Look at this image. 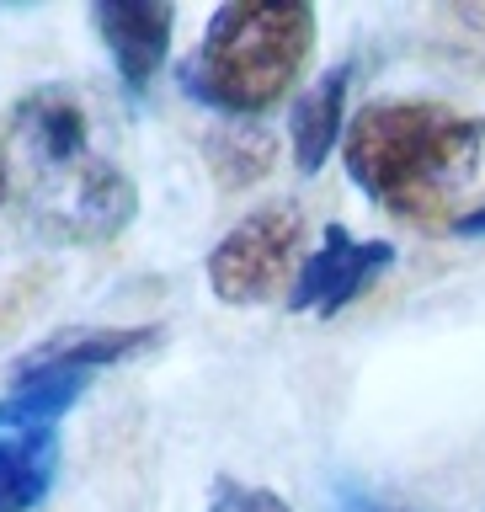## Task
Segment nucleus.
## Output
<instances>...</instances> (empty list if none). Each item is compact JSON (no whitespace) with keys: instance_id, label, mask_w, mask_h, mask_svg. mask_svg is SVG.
I'll return each mask as SVG.
<instances>
[{"instance_id":"12","label":"nucleus","mask_w":485,"mask_h":512,"mask_svg":"<svg viewBox=\"0 0 485 512\" xmlns=\"http://www.w3.org/2000/svg\"><path fill=\"white\" fill-rule=\"evenodd\" d=\"M208 160H214L224 187H246V182L272 171V134L262 123L230 128V134H219L214 144H208Z\"/></svg>"},{"instance_id":"16","label":"nucleus","mask_w":485,"mask_h":512,"mask_svg":"<svg viewBox=\"0 0 485 512\" xmlns=\"http://www.w3.org/2000/svg\"><path fill=\"white\" fill-rule=\"evenodd\" d=\"M0 198H6V155H0Z\"/></svg>"},{"instance_id":"2","label":"nucleus","mask_w":485,"mask_h":512,"mask_svg":"<svg viewBox=\"0 0 485 512\" xmlns=\"http://www.w3.org/2000/svg\"><path fill=\"white\" fill-rule=\"evenodd\" d=\"M315 48V6L304 0H235L219 6L203 48L187 64V91L198 102L262 118L278 107Z\"/></svg>"},{"instance_id":"15","label":"nucleus","mask_w":485,"mask_h":512,"mask_svg":"<svg viewBox=\"0 0 485 512\" xmlns=\"http://www.w3.org/2000/svg\"><path fill=\"white\" fill-rule=\"evenodd\" d=\"M454 230H459V235H485V208H475V214H459Z\"/></svg>"},{"instance_id":"10","label":"nucleus","mask_w":485,"mask_h":512,"mask_svg":"<svg viewBox=\"0 0 485 512\" xmlns=\"http://www.w3.org/2000/svg\"><path fill=\"white\" fill-rule=\"evenodd\" d=\"M347 80L352 70H326L294 107V160L299 171H320L342 139V112H347Z\"/></svg>"},{"instance_id":"3","label":"nucleus","mask_w":485,"mask_h":512,"mask_svg":"<svg viewBox=\"0 0 485 512\" xmlns=\"http://www.w3.org/2000/svg\"><path fill=\"white\" fill-rule=\"evenodd\" d=\"M304 251V219L288 203L246 214L208 256V288L224 304H267L294 288Z\"/></svg>"},{"instance_id":"9","label":"nucleus","mask_w":485,"mask_h":512,"mask_svg":"<svg viewBox=\"0 0 485 512\" xmlns=\"http://www.w3.org/2000/svg\"><path fill=\"white\" fill-rule=\"evenodd\" d=\"M155 326H134V331H59L54 342L32 347L16 374H43V368H70V374H96V368H112L123 358H134L155 342Z\"/></svg>"},{"instance_id":"5","label":"nucleus","mask_w":485,"mask_h":512,"mask_svg":"<svg viewBox=\"0 0 485 512\" xmlns=\"http://www.w3.org/2000/svg\"><path fill=\"white\" fill-rule=\"evenodd\" d=\"M70 182H64V198L48 203L43 230L54 240H75V246H91V240H112L134 219V182L118 176L107 160H80V166H64Z\"/></svg>"},{"instance_id":"8","label":"nucleus","mask_w":485,"mask_h":512,"mask_svg":"<svg viewBox=\"0 0 485 512\" xmlns=\"http://www.w3.org/2000/svg\"><path fill=\"white\" fill-rule=\"evenodd\" d=\"M59 475L54 427L0 432V512H32Z\"/></svg>"},{"instance_id":"4","label":"nucleus","mask_w":485,"mask_h":512,"mask_svg":"<svg viewBox=\"0 0 485 512\" xmlns=\"http://www.w3.org/2000/svg\"><path fill=\"white\" fill-rule=\"evenodd\" d=\"M395 262V251L384 240H352L347 224H326L320 251L304 256L294 288H288V310H315L336 315L342 304H352L384 267Z\"/></svg>"},{"instance_id":"7","label":"nucleus","mask_w":485,"mask_h":512,"mask_svg":"<svg viewBox=\"0 0 485 512\" xmlns=\"http://www.w3.org/2000/svg\"><path fill=\"white\" fill-rule=\"evenodd\" d=\"M16 134L32 144V155L48 160L54 171L80 166L86 160V139H91V118L70 91H38L16 107Z\"/></svg>"},{"instance_id":"1","label":"nucleus","mask_w":485,"mask_h":512,"mask_svg":"<svg viewBox=\"0 0 485 512\" xmlns=\"http://www.w3.org/2000/svg\"><path fill=\"white\" fill-rule=\"evenodd\" d=\"M347 171L379 208L411 224H443L475 182L485 123L443 102H374L347 123Z\"/></svg>"},{"instance_id":"11","label":"nucleus","mask_w":485,"mask_h":512,"mask_svg":"<svg viewBox=\"0 0 485 512\" xmlns=\"http://www.w3.org/2000/svg\"><path fill=\"white\" fill-rule=\"evenodd\" d=\"M91 374H70V368H43V374H16L11 395H0V427L27 432V427H54L64 411L86 395Z\"/></svg>"},{"instance_id":"13","label":"nucleus","mask_w":485,"mask_h":512,"mask_svg":"<svg viewBox=\"0 0 485 512\" xmlns=\"http://www.w3.org/2000/svg\"><path fill=\"white\" fill-rule=\"evenodd\" d=\"M208 512H294V507H288L278 491H267V486H240V480L219 475L214 496H208Z\"/></svg>"},{"instance_id":"14","label":"nucleus","mask_w":485,"mask_h":512,"mask_svg":"<svg viewBox=\"0 0 485 512\" xmlns=\"http://www.w3.org/2000/svg\"><path fill=\"white\" fill-rule=\"evenodd\" d=\"M331 512H411V507H400V502H390V496H379L368 486H342L336 502H331Z\"/></svg>"},{"instance_id":"6","label":"nucleus","mask_w":485,"mask_h":512,"mask_svg":"<svg viewBox=\"0 0 485 512\" xmlns=\"http://www.w3.org/2000/svg\"><path fill=\"white\" fill-rule=\"evenodd\" d=\"M96 32L118 64L123 86L144 91L171 54L176 6H166V0H107V6H96Z\"/></svg>"}]
</instances>
